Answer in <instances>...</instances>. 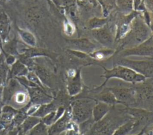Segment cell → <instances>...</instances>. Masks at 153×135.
<instances>
[{"mask_svg": "<svg viewBox=\"0 0 153 135\" xmlns=\"http://www.w3.org/2000/svg\"><path fill=\"white\" fill-rule=\"evenodd\" d=\"M104 69L105 72L103 76L106 78V80L100 87L103 86L107 81L111 78H120L127 82L132 83L143 82L146 78L131 69L121 65H117L112 69H106V68H104Z\"/></svg>", "mask_w": 153, "mask_h": 135, "instance_id": "6da1fadb", "label": "cell"}, {"mask_svg": "<svg viewBox=\"0 0 153 135\" xmlns=\"http://www.w3.org/2000/svg\"><path fill=\"white\" fill-rule=\"evenodd\" d=\"M118 65L129 68L145 78H153V60H132L121 59L117 61Z\"/></svg>", "mask_w": 153, "mask_h": 135, "instance_id": "7a4b0ae2", "label": "cell"}, {"mask_svg": "<svg viewBox=\"0 0 153 135\" xmlns=\"http://www.w3.org/2000/svg\"><path fill=\"white\" fill-rule=\"evenodd\" d=\"M122 55L124 56L136 55L142 56H150L153 57V39L148 38L146 41L140 44L135 47L127 49L123 51Z\"/></svg>", "mask_w": 153, "mask_h": 135, "instance_id": "3957f363", "label": "cell"}, {"mask_svg": "<svg viewBox=\"0 0 153 135\" xmlns=\"http://www.w3.org/2000/svg\"><path fill=\"white\" fill-rule=\"evenodd\" d=\"M131 35L137 43H142L149 38L150 30L146 24L140 19H136L132 24Z\"/></svg>", "mask_w": 153, "mask_h": 135, "instance_id": "277c9868", "label": "cell"}, {"mask_svg": "<svg viewBox=\"0 0 153 135\" xmlns=\"http://www.w3.org/2000/svg\"><path fill=\"white\" fill-rule=\"evenodd\" d=\"M109 90L119 102L131 101L134 99V96L136 94V90L130 88L113 87L110 88Z\"/></svg>", "mask_w": 153, "mask_h": 135, "instance_id": "5b68a950", "label": "cell"}, {"mask_svg": "<svg viewBox=\"0 0 153 135\" xmlns=\"http://www.w3.org/2000/svg\"><path fill=\"white\" fill-rule=\"evenodd\" d=\"M91 113V107L88 102L78 101L75 106L74 113L78 122H81L89 117Z\"/></svg>", "mask_w": 153, "mask_h": 135, "instance_id": "8992f818", "label": "cell"}, {"mask_svg": "<svg viewBox=\"0 0 153 135\" xmlns=\"http://www.w3.org/2000/svg\"><path fill=\"white\" fill-rule=\"evenodd\" d=\"M92 34L99 42L105 45L109 46L113 42L111 34L105 29L101 27L97 29H93Z\"/></svg>", "mask_w": 153, "mask_h": 135, "instance_id": "52a82bcc", "label": "cell"}, {"mask_svg": "<svg viewBox=\"0 0 153 135\" xmlns=\"http://www.w3.org/2000/svg\"><path fill=\"white\" fill-rule=\"evenodd\" d=\"M72 43L76 47V49L84 52L91 53L94 49V44L86 39L74 40Z\"/></svg>", "mask_w": 153, "mask_h": 135, "instance_id": "ba28073f", "label": "cell"}, {"mask_svg": "<svg viewBox=\"0 0 153 135\" xmlns=\"http://www.w3.org/2000/svg\"><path fill=\"white\" fill-rule=\"evenodd\" d=\"M108 111V106L103 102L99 103L93 109V115L95 121L101 119Z\"/></svg>", "mask_w": 153, "mask_h": 135, "instance_id": "9c48e42d", "label": "cell"}, {"mask_svg": "<svg viewBox=\"0 0 153 135\" xmlns=\"http://www.w3.org/2000/svg\"><path fill=\"white\" fill-rule=\"evenodd\" d=\"M81 88V83L80 79V72H78L70 84V91L72 94H78Z\"/></svg>", "mask_w": 153, "mask_h": 135, "instance_id": "30bf717a", "label": "cell"}, {"mask_svg": "<svg viewBox=\"0 0 153 135\" xmlns=\"http://www.w3.org/2000/svg\"><path fill=\"white\" fill-rule=\"evenodd\" d=\"M118 8L124 12L128 13L132 10L133 0H116Z\"/></svg>", "mask_w": 153, "mask_h": 135, "instance_id": "8fae6325", "label": "cell"}, {"mask_svg": "<svg viewBox=\"0 0 153 135\" xmlns=\"http://www.w3.org/2000/svg\"><path fill=\"white\" fill-rule=\"evenodd\" d=\"M99 99L102 102H103L105 103H108V104H112V103L119 102L116 99L114 95L111 91L101 94L99 96Z\"/></svg>", "mask_w": 153, "mask_h": 135, "instance_id": "7c38bea8", "label": "cell"}, {"mask_svg": "<svg viewBox=\"0 0 153 135\" xmlns=\"http://www.w3.org/2000/svg\"><path fill=\"white\" fill-rule=\"evenodd\" d=\"M106 22V19H99L94 18L89 22V26L93 29H97L101 28Z\"/></svg>", "mask_w": 153, "mask_h": 135, "instance_id": "4fadbf2b", "label": "cell"}, {"mask_svg": "<svg viewBox=\"0 0 153 135\" xmlns=\"http://www.w3.org/2000/svg\"><path fill=\"white\" fill-rule=\"evenodd\" d=\"M133 126H134L133 123L128 122L125 125H123L121 127H120L118 130H117L114 135H125L128 132H129L130 130H131Z\"/></svg>", "mask_w": 153, "mask_h": 135, "instance_id": "5bb4252c", "label": "cell"}, {"mask_svg": "<svg viewBox=\"0 0 153 135\" xmlns=\"http://www.w3.org/2000/svg\"><path fill=\"white\" fill-rule=\"evenodd\" d=\"M112 53H113V51L112 50H103V51H99L97 52H94L93 54H90L93 57L97 59H103L106 56H108L109 55H111Z\"/></svg>", "mask_w": 153, "mask_h": 135, "instance_id": "9a60e30c", "label": "cell"}, {"mask_svg": "<svg viewBox=\"0 0 153 135\" xmlns=\"http://www.w3.org/2000/svg\"><path fill=\"white\" fill-rule=\"evenodd\" d=\"M146 6L153 13V0H145Z\"/></svg>", "mask_w": 153, "mask_h": 135, "instance_id": "2e32d148", "label": "cell"}, {"mask_svg": "<svg viewBox=\"0 0 153 135\" xmlns=\"http://www.w3.org/2000/svg\"><path fill=\"white\" fill-rule=\"evenodd\" d=\"M153 14V13H152ZM150 27H151V29L152 31H153V16H152L151 19V24H150Z\"/></svg>", "mask_w": 153, "mask_h": 135, "instance_id": "e0dca14e", "label": "cell"}, {"mask_svg": "<svg viewBox=\"0 0 153 135\" xmlns=\"http://www.w3.org/2000/svg\"><path fill=\"white\" fill-rule=\"evenodd\" d=\"M151 35H152V39H153V31H152V33H151Z\"/></svg>", "mask_w": 153, "mask_h": 135, "instance_id": "ac0fdd59", "label": "cell"}, {"mask_svg": "<svg viewBox=\"0 0 153 135\" xmlns=\"http://www.w3.org/2000/svg\"><path fill=\"white\" fill-rule=\"evenodd\" d=\"M151 59L153 60V57H152V58H151Z\"/></svg>", "mask_w": 153, "mask_h": 135, "instance_id": "d6986e66", "label": "cell"}]
</instances>
